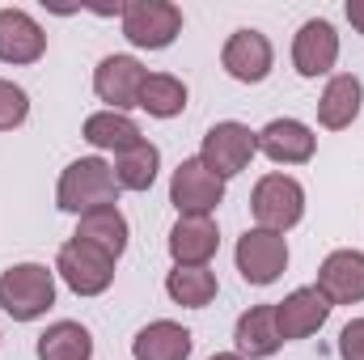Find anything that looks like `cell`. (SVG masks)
<instances>
[{"instance_id": "6da1fadb", "label": "cell", "mask_w": 364, "mask_h": 360, "mask_svg": "<svg viewBox=\"0 0 364 360\" xmlns=\"http://www.w3.org/2000/svg\"><path fill=\"white\" fill-rule=\"evenodd\" d=\"M114 203H119L114 166H106L102 157H81L60 174V186H55V208L60 212L85 216L93 208H114Z\"/></svg>"}, {"instance_id": "7a4b0ae2", "label": "cell", "mask_w": 364, "mask_h": 360, "mask_svg": "<svg viewBox=\"0 0 364 360\" xmlns=\"http://www.w3.org/2000/svg\"><path fill=\"white\" fill-rule=\"evenodd\" d=\"M55 305V271L43 263H17L0 271V309L13 322H34Z\"/></svg>"}, {"instance_id": "3957f363", "label": "cell", "mask_w": 364, "mask_h": 360, "mask_svg": "<svg viewBox=\"0 0 364 360\" xmlns=\"http://www.w3.org/2000/svg\"><path fill=\"white\" fill-rule=\"evenodd\" d=\"M259 153V132H250L246 123L237 119H225L216 127H208L203 136V149H199V162L216 174V179H233L242 174Z\"/></svg>"}, {"instance_id": "277c9868", "label": "cell", "mask_w": 364, "mask_h": 360, "mask_svg": "<svg viewBox=\"0 0 364 360\" xmlns=\"http://www.w3.org/2000/svg\"><path fill=\"white\" fill-rule=\"evenodd\" d=\"M123 34L132 47L161 51L182 34V9L170 0H132L123 4Z\"/></svg>"}, {"instance_id": "5b68a950", "label": "cell", "mask_w": 364, "mask_h": 360, "mask_svg": "<svg viewBox=\"0 0 364 360\" xmlns=\"http://www.w3.org/2000/svg\"><path fill=\"white\" fill-rule=\"evenodd\" d=\"M250 212H255L259 229L284 233V229H292L305 216V191H301V182L292 174H267V179L255 182Z\"/></svg>"}, {"instance_id": "8992f818", "label": "cell", "mask_w": 364, "mask_h": 360, "mask_svg": "<svg viewBox=\"0 0 364 360\" xmlns=\"http://www.w3.org/2000/svg\"><path fill=\"white\" fill-rule=\"evenodd\" d=\"M233 259H237V271L246 284L267 288L288 268V242H284V233H272V229H246Z\"/></svg>"}, {"instance_id": "52a82bcc", "label": "cell", "mask_w": 364, "mask_h": 360, "mask_svg": "<svg viewBox=\"0 0 364 360\" xmlns=\"http://www.w3.org/2000/svg\"><path fill=\"white\" fill-rule=\"evenodd\" d=\"M225 199V179H216L199 157H186L170 179V203L178 216H212Z\"/></svg>"}, {"instance_id": "ba28073f", "label": "cell", "mask_w": 364, "mask_h": 360, "mask_svg": "<svg viewBox=\"0 0 364 360\" xmlns=\"http://www.w3.org/2000/svg\"><path fill=\"white\" fill-rule=\"evenodd\" d=\"M55 271L64 275V284H68L77 297H102V292L114 284V259H106L102 250H93L85 242H77V238L60 246Z\"/></svg>"}, {"instance_id": "9c48e42d", "label": "cell", "mask_w": 364, "mask_h": 360, "mask_svg": "<svg viewBox=\"0 0 364 360\" xmlns=\"http://www.w3.org/2000/svg\"><path fill=\"white\" fill-rule=\"evenodd\" d=\"M149 73L140 60L132 55H106L97 68H93V93L102 102H110V110H127V106H140V90H144Z\"/></svg>"}, {"instance_id": "30bf717a", "label": "cell", "mask_w": 364, "mask_h": 360, "mask_svg": "<svg viewBox=\"0 0 364 360\" xmlns=\"http://www.w3.org/2000/svg\"><path fill=\"white\" fill-rule=\"evenodd\" d=\"M272 60H275L272 43H267V34H259V30H237V34H229L225 51H220L225 73H229L233 81H242V85H259V81H267Z\"/></svg>"}, {"instance_id": "8fae6325", "label": "cell", "mask_w": 364, "mask_h": 360, "mask_svg": "<svg viewBox=\"0 0 364 360\" xmlns=\"http://www.w3.org/2000/svg\"><path fill=\"white\" fill-rule=\"evenodd\" d=\"M339 60V34L326 17H309L292 38V64L301 77H326Z\"/></svg>"}, {"instance_id": "7c38bea8", "label": "cell", "mask_w": 364, "mask_h": 360, "mask_svg": "<svg viewBox=\"0 0 364 360\" xmlns=\"http://www.w3.org/2000/svg\"><path fill=\"white\" fill-rule=\"evenodd\" d=\"M331 309H335V305L318 292V284H314V288H296V292H288L284 301H275L279 335H284V339H309V335H318V331L326 327Z\"/></svg>"}, {"instance_id": "4fadbf2b", "label": "cell", "mask_w": 364, "mask_h": 360, "mask_svg": "<svg viewBox=\"0 0 364 360\" xmlns=\"http://www.w3.org/2000/svg\"><path fill=\"white\" fill-rule=\"evenodd\" d=\"M318 292L331 305H356L364 301V255L360 250H335L318 268Z\"/></svg>"}, {"instance_id": "5bb4252c", "label": "cell", "mask_w": 364, "mask_h": 360, "mask_svg": "<svg viewBox=\"0 0 364 360\" xmlns=\"http://www.w3.org/2000/svg\"><path fill=\"white\" fill-rule=\"evenodd\" d=\"M314 149H318V136L301 119H272L259 132V153L272 157L275 166H305Z\"/></svg>"}, {"instance_id": "9a60e30c", "label": "cell", "mask_w": 364, "mask_h": 360, "mask_svg": "<svg viewBox=\"0 0 364 360\" xmlns=\"http://www.w3.org/2000/svg\"><path fill=\"white\" fill-rule=\"evenodd\" d=\"M47 51L43 26L26 9H0V64H34Z\"/></svg>"}, {"instance_id": "2e32d148", "label": "cell", "mask_w": 364, "mask_h": 360, "mask_svg": "<svg viewBox=\"0 0 364 360\" xmlns=\"http://www.w3.org/2000/svg\"><path fill=\"white\" fill-rule=\"evenodd\" d=\"M216 246H220V233H216L212 216H178V225L170 229L174 268H208Z\"/></svg>"}, {"instance_id": "e0dca14e", "label": "cell", "mask_w": 364, "mask_h": 360, "mask_svg": "<svg viewBox=\"0 0 364 360\" xmlns=\"http://www.w3.org/2000/svg\"><path fill=\"white\" fill-rule=\"evenodd\" d=\"M233 344H237V356L246 360H267L279 352L284 335H279V322H275V305H250L242 318H237V331H233Z\"/></svg>"}, {"instance_id": "ac0fdd59", "label": "cell", "mask_w": 364, "mask_h": 360, "mask_svg": "<svg viewBox=\"0 0 364 360\" xmlns=\"http://www.w3.org/2000/svg\"><path fill=\"white\" fill-rule=\"evenodd\" d=\"M360 102H364L360 77L339 73V77H331V81H326V90H322V97H318V123H322L326 132H343V127H352V123H356Z\"/></svg>"}, {"instance_id": "d6986e66", "label": "cell", "mask_w": 364, "mask_h": 360, "mask_svg": "<svg viewBox=\"0 0 364 360\" xmlns=\"http://www.w3.org/2000/svg\"><path fill=\"white\" fill-rule=\"evenodd\" d=\"M77 242H85L93 250H102L106 259H119L127 250V221L119 208H93L85 216H77Z\"/></svg>"}, {"instance_id": "ffe728a7", "label": "cell", "mask_w": 364, "mask_h": 360, "mask_svg": "<svg viewBox=\"0 0 364 360\" xmlns=\"http://www.w3.org/2000/svg\"><path fill=\"white\" fill-rule=\"evenodd\" d=\"M191 348H195L191 331L178 327V322H170V318L149 322V327L132 339V356L136 360H186Z\"/></svg>"}, {"instance_id": "44dd1931", "label": "cell", "mask_w": 364, "mask_h": 360, "mask_svg": "<svg viewBox=\"0 0 364 360\" xmlns=\"http://www.w3.org/2000/svg\"><path fill=\"white\" fill-rule=\"evenodd\" d=\"M85 140H90L93 149H106V153H127V149H136L144 136H140V127L123 115V110H97L85 119Z\"/></svg>"}, {"instance_id": "7402d4cb", "label": "cell", "mask_w": 364, "mask_h": 360, "mask_svg": "<svg viewBox=\"0 0 364 360\" xmlns=\"http://www.w3.org/2000/svg\"><path fill=\"white\" fill-rule=\"evenodd\" d=\"M38 360H93V335L81 322H51L38 335Z\"/></svg>"}, {"instance_id": "603a6c76", "label": "cell", "mask_w": 364, "mask_h": 360, "mask_svg": "<svg viewBox=\"0 0 364 360\" xmlns=\"http://www.w3.org/2000/svg\"><path fill=\"white\" fill-rule=\"evenodd\" d=\"M157 170H161V149L149 144V140H140L136 149H127V153L114 157V182H119V191H149L157 182Z\"/></svg>"}, {"instance_id": "cb8c5ba5", "label": "cell", "mask_w": 364, "mask_h": 360, "mask_svg": "<svg viewBox=\"0 0 364 360\" xmlns=\"http://www.w3.org/2000/svg\"><path fill=\"white\" fill-rule=\"evenodd\" d=\"M216 271L212 268H174L166 275V292H170V301H178L186 309H203V305H212V297H216Z\"/></svg>"}, {"instance_id": "d4e9b609", "label": "cell", "mask_w": 364, "mask_h": 360, "mask_svg": "<svg viewBox=\"0 0 364 360\" xmlns=\"http://www.w3.org/2000/svg\"><path fill=\"white\" fill-rule=\"evenodd\" d=\"M140 106L153 119H174V115L186 110V85L170 73H149V81L140 90Z\"/></svg>"}, {"instance_id": "484cf974", "label": "cell", "mask_w": 364, "mask_h": 360, "mask_svg": "<svg viewBox=\"0 0 364 360\" xmlns=\"http://www.w3.org/2000/svg\"><path fill=\"white\" fill-rule=\"evenodd\" d=\"M26 115H30V97H26V90L0 77V132L21 127V123H26Z\"/></svg>"}, {"instance_id": "4316f807", "label": "cell", "mask_w": 364, "mask_h": 360, "mask_svg": "<svg viewBox=\"0 0 364 360\" xmlns=\"http://www.w3.org/2000/svg\"><path fill=\"white\" fill-rule=\"evenodd\" d=\"M339 356L364 360V318H352V322L339 331Z\"/></svg>"}, {"instance_id": "83f0119b", "label": "cell", "mask_w": 364, "mask_h": 360, "mask_svg": "<svg viewBox=\"0 0 364 360\" xmlns=\"http://www.w3.org/2000/svg\"><path fill=\"white\" fill-rule=\"evenodd\" d=\"M348 21L364 34V0H348Z\"/></svg>"}, {"instance_id": "f1b7e54d", "label": "cell", "mask_w": 364, "mask_h": 360, "mask_svg": "<svg viewBox=\"0 0 364 360\" xmlns=\"http://www.w3.org/2000/svg\"><path fill=\"white\" fill-rule=\"evenodd\" d=\"M208 360H242L237 352H216V356H208Z\"/></svg>"}]
</instances>
